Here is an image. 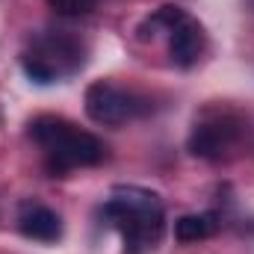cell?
<instances>
[{"mask_svg":"<svg viewBox=\"0 0 254 254\" xmlns=\"http://www.w3.org/2000/svg\"><path fill=\"white\" fill-rule=\"evenodd\" d=\"M30 136L48 151V169L54 178L74 166H98L104 160V145L86 130H77L60 116H39L30 122Z\"/></svg>","mask_w":254,"mask_h":254,"instance_id":"obj_1","label":"cell"},{"mask_svg":"<svg viewBox=\"0 0 254 254\" xmlns=\"http://www.w3.org/2000/svg\"><path fill=\"white\" fill-rule=\"evenodd\" d=\"M104 213L125 231V254H142L163 234V204L154 192L136 187L116 190Z\"/></svg>","mask_w":254,"mask_h":254,"instance_id":"obj_2","label":"cell"},{"mask_svg":"<svg viewBox=\"0 0 254 254\" xmlns=\"http://www.w3.org/2000/svg\"><path fill=\"white\" fill-rule=\"evenodd\" d=\"M21 65H24V71L33 83L48 86L60 77L80 71L86 65V48L63 30L42 33V36L33 39V51L21 60Z\"/></svg>","mask_w":254,"mask_h":254,"instance_id":"obj_3","label":"cell"},{"mask_svg":"<svg viewBox=\"0 0 254 254\" xmlns=\"http://www.w3.org/2000/svg\"><path fill=\"white\" fill-rule=\"evenodd\" d=\"M83 107H86V116L95 125L116 127L130 122V119L145 116L151 110V101L136 95V92H127V89L110 83V80H95L83 95Z\"/></svg>","mask_w":254,"mask_h":254,"instance_id":"obj_4","label":"cell"},{"mask_svg":"<svg viewBox=\"0 0 254 254\" xmlns=\"http://www.w3.org/2000/svg\"><path fill=\"white\" fill-rule=\"evenodd\" d=\"M204 51V30L198 21H192L190 15L172 30V42H169V54H172V63L181 65V68H192L198 63Z\"/></svg>","mask_w":254,"mask_h":254,"instance_id":"obj_5","label":"cell"},{"mask_svg":"<svg viewBox=\"0 0 254 254\" xmlns=\"http://www.w3.org/2000/svg\"><path fill=\"white\" fill-rule=\"evenodd\" d=\"M237 136V127H225L222 122H213V125H195L190 133V151L195 157H204V160H216L222 157V151L234 142Z\"/></svg>","mask_w":254,"mask_h":254,"instance_id":"obj_6","label":"cell"},{"mask_svg":"<svg viewBox=\"0 0 254 254\" xmlns=\"http://www.w3.org/2000/svg\"><path fill=\"white\" fill-rule=\"evenodd\" d=\"M18 228H21L24 237L42 240V243H54V240H60V234H63L60 216H57L51 207H42V204L27 207V210L21 213V219H18Z\"/></svg>","mask_w":254,"mask_h":254,"instance_id":"obj_7","label":"cell"},{"mask_svg":"<svg viewBox=\"0 0 254 254\" xmlns=\"http://www.w3.org/2000/svg\"><path fill=\"white\" fill-rule=\"evenodd\" d=\"M216 231V216L213 213H195V216H181L175 222V237L181 243H198L207 240Z\"/></svg>","mask_w":254,"mask_h":254,"instance_id":"obj_8","label":"cell"},{"mask_svg":"<svg viewBox=\"0 0 254 254\" xmlns=\"http://www.w3.org/2000/svg\"><path fill=\"white\" fill-rule=\"evenodd\" d=\"M184 18H187V12H184L181 6H160L151 18H145V21L139 24V30H136V33H139V39L145 42V39H154V36H157V30H169V33H172Z\"/></svg>","mask_w":254,"mask_h":254,"instance_id":"obj_9","label":"cell"},{"mask_svg":"<svg viewBox=\"0 0 254 254\" xmlns=\"http://www.w3.org/2000/svg\"><path fill=\"white\" fill-rule=\"evenodd\" d=\"M57 12H63V15H86V12H92L95 9V3L98 0H48Z\"/></svg>","mask_w":254,"mask_h":254,"instance_id":"obj_10","label":"cell"},{"mask_svg":"<svg viewBox=\"0 0 254 254\" xmlns=\"http://www.w3.org/2000/svg\"><path fill=\"white\" fill-rule=\"evenodd\" d=\"M249 6H252V9H254V0H249Z\"/></svg>","mask_w":254,"mask_h":254,"instance_id":"obj_11","label":"cell"}]
</instances>
